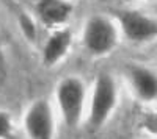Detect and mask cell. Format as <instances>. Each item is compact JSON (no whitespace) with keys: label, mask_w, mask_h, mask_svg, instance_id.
<instances>
[{"label":"cell","mask_w":157,"mask_h":139,"mask_svg":"<svg viewBox=\"0 0 157 139\" xmlns=\"http://www.w3.org/2000/svg\"><path fill=\"white\" fill-rule=\"evenodd\" d=\"M55 102L68 128H77L86 106V86L82 78L71 75L60 80L55 89Z\"/></svg>","instance_id":"cell-1"},{"label":"cell","mask_w":157,"mask_h":139,"mask_svg":"<svg viewBox=\"0 0 157 139\" xmlns=\"http://www.w3.org/2000/svg\"><path fill=\"white\" fill-rule=\"evenodd\" d=\"M116 83L112 75L107 72H101L93 83V91L90 97L86 114L90 128L99 130L101 127H104V123L109 120L116 106Z\"/></svg>","instance_id":"cell-2"},{"label":"cell","mask_w":157,"mask_h":139,"mask_svg":"<svg viewBox=\"0 0 157 139\" xmlns=\"http://www.w3.org/2000/svg\"><path fill=\"white\" fill-rule=\"evenodd\" d=\"M82 44L91 56H105L118 44V28L105 16H91L82 31Z\"/></svg>","instance_id":"cell-3"},{"label":"cell","mask_w":157,"mask_h":139,"mask_svg":"<svg viewBox=\"0 0 157 139\" xmlns=\"http://www.w3.org/2000/svg\"><path fill=\"white\" fill-rule=\"evenodd\" d=\"M24 130L29 139H54L55 117L52 105L46 98H38L24 114Z\"/></svg>","instance_id":"cell-4"},{"label":"cell","mask_w":157,"mask_h":139,"mask_svg":"<svg viewBox=\"0 0 157 139\" xmlns=\"http://www.w3.org/2000/svg\"><path fill=\"white\" fill-rule=\"evenodd\" d=\"M123 34L130 42H146L157 36V22L135 9H124L118 14Z\"/></svg>","instance_id":"cell-5"},{"label":"cell","mask_w":157,"mask_h":139,"mask_svg":"<svg viewBox=\"0 0 157 139\" xmlns=\"http://www.w3.org/2000/svg\"><path fill=\"white\" fill-rule=\"evenodd\" d=\"M74 5L69 0H38L35 5L36 17L47 28L57 30L68 23L72 16Z\"/></svg>","instance_id":"cell-6"},{"label":"cell","mask_w":157,"mask_h":139,"mask_svg":"<svg viewBox=\"0 0 157 139\" xmlns=\"http://www.w3.org/2000/svg\"><path fill=\"white\" fill-rule=\"evenodd\" d=\"M72 44V31L66 27H61L52 31L43 45V62L47 67H54L68 55Z\"/></svg>","instance_id":"cell-7"},{"label":"cell","mask_w":157,"mask_h":139,"mask_svg":"<svg viewBox=\"0 0 157 139\" xmlns=\"http://www.w3.org/2000/svg\"><path fill=\"white\" fill-rule=\"evenodd\" d=\"M129 78L138 98L145 102H152L157 98V73L151 69L132 66L129 69Z\"/></svg>","instance_id":"cell-8"},{"label":"cell","mask_w":157,"mask_h":139,"mask_svg":"<svg viewBox=\"0 0 157 139\" xmlns=\"http://www.w3.org/2000/svg\"><path fill=\"white\" fill-rule=\"evenodd\" d=\"M17 25L21 28V33L24 34L25 39H29L30 42L36 41V34H38V27H36V22L35 19L27 14V12H21L17 16Z\"/></svg>","instance_id":"cell-9"},{"label":"cell","mask_w":157,"mask_h":139,"mask_svg":"<svg viewBox=\"0 0 157 139\" xmlns=\"http://www.w3.org/2000/svg\"><path fill=\"white\" fill-rule=\"evenodd\" d=\"M13 131V122L11 116L6 111L0 109V139H6Z\"/></svg>","instance_id":"cell-10"}]
</instances>
